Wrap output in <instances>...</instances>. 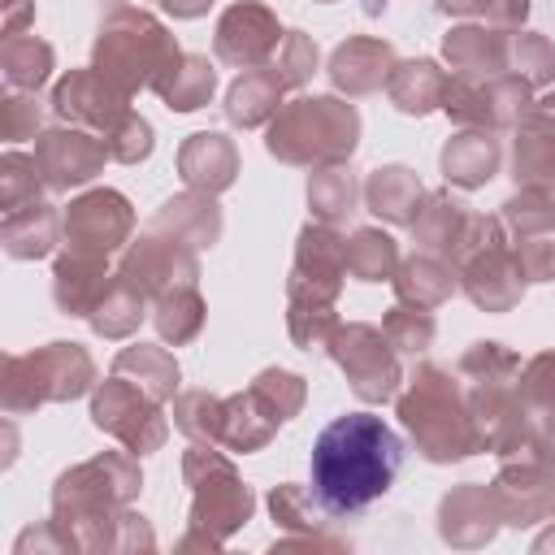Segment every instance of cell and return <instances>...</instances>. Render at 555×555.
<instances>
[{
    "instance_id": "obj_1",
    "label": "cell",
    "mask_w": 555,
    "mask_h": 555,
    "mask_svg": "<svg viewBox=\"0 0 555 555\" xmlns=\"http://www.w3.org/2000/svg\"><path fill=\"white\" fill-rule=\"evenodd\" d=\"M139 494V464L121 451H104L65 468L52 486V525L69 551H139L152 546V529L130 512Z\"/></svg>"
},
{
    "instance_id": "obj_2",
    "label": "cell",
    "mask_w": 555,
    "mask_h": 555,
    "mask_svg": "<svg viewBox=\"0 0 555 555\" xmlns=\"http://www.w3.org/2000/svg\"><path fill=\"white\" fill-rule=\"evenodd\" d=\"M403 468L399 434L373 412L334 416L312 442V494L330 516H356L382 499Z\"/></svg>"
},
{
    "instance_id": "obj_3",
    "label": "cell",
    "mask_w": 555,
    "mask_h": 555,
    "mask_svg": "<svg viewBox=\"0 0 555 555\" xmlns=\"http://www.w3.org/2000/svg\"><path fill=\"white\" fill-rule=\"evenodd\" d=\"M399 416H403L408 434L416 438L421 455L434 464L464 460L477 451L468 395L460 390V382L447 369H434V364L416 369V377L399 395Z\"/></svg>"
},
{
    "instance_id": "obj_4",
    "label": "cell",
    "mask_w": 555,
    "mask_h": 555,
    "mask_svg": "<svg viewBox=\"0 0 555 555\" xmlns=\"http://www.w3.org/2000/svg\"><path fill=\"white\" fill-rule=\"evenodd\" d=\"M178 56L182 52H178L173 35L152 13L134 9V4H117L95 30L91 65L134 95L139 87H156V78L165 69H173Z\"/></svg>"
},
{
    "instance_id": "obj_5",
    "label": "cell",
    "mask_w": 555,
    "mask_h": 555,
    "mask_svg": "<svg viewBox=\"0 0 555 555\" xmlns=\"http://www.w3.org/2000/svg\"><path fill=\"white\" fill-rule=\"evenodd\" d=\"M95 382V364L82 343H43L22 356H4L0 403L9 416H26L43 403H69L87 395Z\"/></svg>"
},
{
    "instance_id": "obj_6",
    "label": "cell",
    "mask_w": 555,
    "mask_h": 555,
    "mask_svg": "<svg viewBox=\"0 0 555 555\" xmlns=\"http://www.w3.org/2000/svg\"><path fill=\"white\" fill-rule=\"evenodd\" d=\"M360 134V117L351 104L334 95H299L282 104L269 126V152L286 165H334L347 160Z\"/></svg>"
},
{
    "instance_id": "obj_7",
    "label": "cell",
    "mask_w": 555,
    "mask_h": 555,
    "mask_svg": "<svg viewBox=\"0 0 555 555\" xmlns=\"http://www.w3.org/2000/svg\"><path fill=\"white\" fill-rule=\"evenodd\" d=\"M182 473H186V486L195 490V503H191V529L186 538L178 542L182 551L191 546H221L238 525L251 520V490L243 486V477L234 473V464L217 451H208L204 442H195L182 460Z\"/></svg>"
},
{
    "instance_id": "obj_8",
    "label": "cell",
    "mask_w": 555,
    "mask_h": 555,
    "mask_svg": "<svg viewBox=\"0 0 555 555\" xmlns=\"http://www.w3.org/2000/svg\"><path fill=\"white\" fill-rule=\"evenodd\" d=\"M156 403H160V399L147 395L139 382L113 373V377L100 382L95 395H91V421H95V429L113 434L130 455H147V451H156V447L165 442V434H169V425H165V416H160Z\"/></svg>"
},
{
    "instance_id": "obj_9",
    "label": "cell",
    "mask_w": 555,
    "mask_h": 555,
    "mask_svg": "<svg viewBox=\"0 0 555 555\" xmlns=\"http://www.w3.org/2000/svg\"><path fill=\"white\" fill-rule=\"evenodd\" d=\"M52 113L65 126H82V130H95L108 139L121 126V117L130 113V91L121 82H113L108 74H100L95 65L69 69L52 87Z\"/></svg>"
},
{
    "instance_id": "obj_10",
    "label": "cell",
    "mask_w": 555,
    "mask_h": 555,
    "mask_svg": "<svg viewBox=\"0 0 555 555\" xmlns=\"http://www.w3.org/2000/svg\"><path fill=\"white\" fill-rule=\"evenodd\" d=\"M130 230H134V208L121 191L108 186L69 199V208L61 212V238L69 251L108 256L130 238Z\"/></svg>"
},
{
    "instance_id": "obj_11",
    "label": "cell",
    "mask_w": 555,
    "mask_h": 555,
    "mask_svg": "<svg viewBox=\"0 0 555 555\" xmlns=\"http://www.w3.org/2000/svg\"><path fill=\"white\" fill-rule=\"evenodd\" d=\"M330 351L334 360L343 364L351 390L364 399V403H382L395 395L399 386V360H395V347L382 330L373 325H338L334 338H330Z\"/></svg>"
},
{
    "instance_id": "obj_12",
    "label": "cell",
    "mask_w": 555,
    "mask_h": 555,
    "mask_svg": "<svg viewBox=\"0 0 555 555\" xmlns=\"http://www.w3.org/2000/svg\"><path fill=\"white\" fill-rule=\"evenodd\" d=\"M460 282L468 291V299L486 312H503L520 299L525 291V273L516 264V256L507 251V238H503V221H486V234L481 243L464 256V269H460Z\"/></svg>"
},
{
    "instance_id": "obj_13",
    "label": "cell",
    "mask_w": 555,
    "mask_h": 555,
    "mask_svg": "<svg viewBox=\"0 0 555 555\" xmlns=\"http://www.w3.org/2000/svg\"><path fill=\"white\" fill-rule=\"evenodd\" d=\"M343 278H347V243L330 225H304L291 269V304L334 308Z\"/></svg>"
},
{
    "instance_id": "obj_14",
    "label": "cell",
    "mask_w": 555,
    "mask_h": 555,
    "mask_svg": "<svg viewBox=\"0 0 555 555\" xmlns=\"http://www.w3.org/2000/svg\"><path fill=\"white\" fill-rule=\"evenodd\" d=\"M35 160H39L48 191H69V186L91 182L113 156H108L104 134L82 130V126H56L35 139Z\"/></svg>"
},
{
    "instance_id": "obj_15",
    "label": "cell",
    "mask_w": 555,
    "mask_h": 555,
    "mask_svg": "<svg viewBox=\"0 0 555 555\" xmlns=\"http://www.w3.org/2000/svg\"><path fill=\"white\" fill-rule=\"evenodd\" d=\"M282 26L278 17L264 9V4H230L217 22V39H212V52L217 61L225 65H238V69H256L260 61H269L282 43Z\"/></svg>"
},
{
    "instance_id": "obj_16",
    "label": "cell",
    "mask_w": 555,
    "mask_h": 555,
    "mask_svg": "<svg viewBox=\"0 0 555 555\" xmlns=\"http://www.w3.org/2000/svg\"><path fill=\"white\" fill-rule=\"evenodd\" d=\"M486 221H490V217H477L468 204H460L455 195L438 191V195H429L425 208L416 212L412 230H416L421 251H434V256H442V260H464V256L481 243Z\"/></svg>"
},
{
    "instance_id": "obj_17",
    "label": "cell",
    "mask_w": 555,
    "mask_h": 555,
    "mask_svg": "<svg viewBox=\"0 0 555 555\" xmlns=\"http://www.w3.org/2000/svg\"><path fill=\"white\" fill-rule=\"evenodd\" d=\"M117 273L130 278L134 286H143L156 299V295H165L173 286L195 282L199 269H195V256H191L186 243H178V238H169L160 230H147L139 243H130V251L121 256V269Z\"/></svg>"
},
{
    "instance_id": "obj_18",
    "label": "cell",
    "mask_w": 555,
    "mask_h": 555,
    "mask_svg": "<svg viewBox=\"0 0 555 555\" xmlns=\"http://www.w3.org/2000/svg\"><path fill=\"white\" fill-rule=\"evenodd\" d=\"M108 286H113V278L104 269V256H87V251L65 247L52 264V299L65 317H91Z\"/></svg>"
},
{
    "instance_id": "obj_19",
    "label": "cell",
    "mask_w": 555,
    "mask_h": 555,
    "mask_svg": "<svg viewBox=\"0 0 555 555\" xmlns=\"http://www.w3.org/2000/svg\"><path fill=\"white\" fill-rule=\"evenodd\" d=\"M516 182L555 186V95L529 104L516 134Z\"/></svg>"
},
{
    "instance_id": "obj_20",
    "label": "cell",
    "mask_w": 555,
    "mask_h": 555,
    "mask_svg": "<svg viewBox=\"0 0 555 555\" xmlns=\"http://www.w3.org/2000/svg\"><path fill=\"white\" fill-rule=\"evenodd\" d=\"M442 538L451 546H481L494 538V520H503L499 512V499L494 490H481V486H460L442 499Z\"/></svg>"
},
{
    "instance_id": "obj_21",
    "label": "cell",
    "mask_w": 555,
    "mask_h": 555,
    "mask_svg": "<svg viewBox=\"0 0 555 555\" xmlns=\"http://www.w3.org/2000/svg\"><path fill=\"white\" fill-rule=\"evenodd\" d=\"M61 238V212L43 199L0 217V247L9 260H43Z\"/></svg>"
},
{
    "instance_id": "obj_22",
    "label": "cell",
    "mask_w": 555,
    "mask_h": 555,
    "mask_svg": "<svg viewBox=\"0 0 555 555\" xmlns=\"http://www.w3.org/2000/svg\"><path fill=\"white\" fill-rule=\"evenodd\" d=\"M395 69V48L382 43V39H347L334 61H330V78L347 91V95H369L377 91Z\"/></svg>"
},
{
    "instance_id": "obj_23",
    "label": "cell",
    "mask_w": 555,
    "mask_h": 555,
    "mask_svg": "<svg viewBox=\"0 0 555 555\" xmlns=\"http://www.w3.org/2000/svg\"><path fill=\"white\" fill-rule=\"evenodd\" d=\"M147 230H160V234H169L186 247H208L221 234V212L208 199V191H186V195L160 204L156 217L147 221Z\"/></svg>"
},
{
    "instance_id": "obj_24",
    "label": "cell",
    "mask_w": 555,
    "mask_h": 555,
    "mask_svg": "<svg viewBox=\"0 0 555 555\" xmlns=\"http://www.w3.org/2000/svg\"><path fill=\"white\" fill-rule=\"evenodd\" d=\"M178 169L186 178V186L195 191H221L234 182V169H238V156H234V143L225 134H191L178 152Z\"/></svg>"
},
{
    "instance_id": "obj_25",
    "label": "cell",
    "mask_w": 555,
    "mask_h": 555,
    "mask_svg": "<svg viewBox=\"0 0 555 555\" xmlns=\"http://www.w3.org/2000/svg\"><path fill=\"white\" fill-rule=\"evenodd\" d=\"M52 43L39 35H9L0 43V78L4 91H35L52 78Z\"/></svg>"
},
{
    "instance_id": "obj_26",
    "label": "cell",
    "mask_w": 555,
    "mask_h": 555,
    "mask_svg": "<svg viewBox=\"0 0 555 555\" xmlns=\"http://www.w3.org/2000/svg\"><path fill=\"white\" fill-rule=\"evenodd\" d=\"M499 169V139L490 130H464L442 147V173L455 186H481Z\"/></svg>"
},
{
    "instance_id": "obj_27",
    "label": "cell",
    "mask_w": 555,
    "mask_h": 555,
    "mask_svg": "<svg viewBox=\"0 0 555 555\" xmlns=\"http://www.w3.org/2000/svg\"><path fill=\"white\" fill-rule=\"evenodd\" d=\"M442 48H447L451 69H460L468 78H494L499 65L507 61L503 35L499 30H486V26H455Z\"/></svg>"
},
{
    "instance_id": "obj_28",
    "label": "cell",
    "mask_w": 555,
    "mask_h": 555,
    "mask_svg": "<svg viewBox=\"0 0 555 555\" xmlns=\"http://www.w3.org/2000/svg\"><path fill=\"white\" fill-rule=\"evenodd\" d=\"M364 199H369V208H373L377 217H386V221H395V225H412L416 212H421V182H416L412 169L386 165V169H377V173L369 178Z\"/></svg>"
},
{
    "instance_id": "obj_29",
    "label": "cell",
    "mask_w": 555,
    "mask_h": 555,
    "mask_svg": "<svg viewBox=\"0 0 555 555\" xmlns=\"http://www.w3.org/2000/svg\"><path fill=\"white\" fill-rule=\"evenodd\" d=\"M273 429H278V421L269 416V408L251 390L221 399V438L217 442H225L230 451H243V455L260 451L273 438Z\"/></svg>"
},
{
    "instance_id": "obj_30",
    "label": "cell",
    "mask_w": 555,
    "mask_h": 555,
    "mask_svg": "<svg viewBox=\"0 0 555 555\" xmlns=\"http://www.w3.org/2000/svg\"><path fill=\"white\" fill-rule=\"evenodd\" d=\"M282 91H286V82H282L273 69H243L238 82H234L230 95H225V117H230L234 126H260L264 117L278 113Z\"/></svg>"
},
{
    "instance_id": "obj_31",
    "label": "cell",
    "mask_w": 555,
    "mask_h": 555,
    "mask_svg": "<svg viewBox=\"0 0 555 555\" xmlns=\"http://www.w3.org/2000/svg\"><path fill=\"white\" fill-rule=\"evenodd\" d=\"M212 87H217V74H212V65H208V56H178L173 69H165V74L156 78L152 91H156L169 108L191 113V108L208 104Z\"/></svg>"
},
{
    "instance_id": "obj_32",
    "label": "cell",
    "mask_w": 555,
    "mask_h": 555,
    "mask_svg": "<svg viewBox=\"0 0 555 555\" xmlns=\"http://www.w3.org/2000/svg\"><path fill=\"white\" fill-rule=\"evenodd\" d=\"M395 286H399V299H403V304L434 308V304H442V299L455 291L451 260H442V256H434V251H416L412 260H403Z\"/></svg>"
},
{
    "instance_id": "obj_33",
    "label": "cell",
    "mask_w": 555,
    "mask_h": 555,
    "mask_svg": "<svg viewBox=\"0 0 555 555\" xmlns=\"http://www.w3.org/2000/svg\"><path fill=\"white\" fill-rule=\"evenodd\" d=\"M147 291L143 286H134L130 278H113V286L104 291V299L95 304V312L87 317L91 321V330L100 334V338H126L130 330H139V321H143V308H147Z\"/></svg>"
},
{
    "instance_id": "obj_34",
    "label": "cell",
    "mask_w": 555,
    "mask_h": 555,
    "mask_svg": "<svg viewBox=\"0 0 555 555\" xmlns=\"http://www.w3.org/2000/svg\"><path fill=\"white\" fill-rule=\"evenodd\" d=\"M442 69L434 61H403L390 69L386 78V91L390 100L403 108V113H429V108H442Z\"/></svg>"
},
{
    "instance_id": "obj_35",
    "label": "cell",
    "mask_w": 555,
    "mask_h": 555,
    "mask_svg": "<svg viewBox=\"0 0 555 555\" xmlns=\"http://www.w3.org/2000/svg\"><path fill=\"white\" fill-rule=\"evenodd\" d=\"M113 373L139 382L156 399H169L178 390V364H173V356L165 347H126V351H117Z\"/></svg>"
},
{
    "instance_id": "obj_36",
    "label": "cell",
    "mask_w": 555,
    "mask_h": 555,
    "mask_svg": "<svg viewBox=\"0 0 555 555\" xmlns=\"http://www.w3.org/2000/svg\"><path fill=\"white\" fill-rule=\"evenodd\" d=\"M152 321H156V330H160L165 343H191V338L199 334V325H204V299H199L195 282L156 295Z\"/></svg>"
},
{
    "instance_id": "obj_37",
    "label": "cell",
    "mask_w": 555,
    "mask_h": 555,
    "mask_svg": "<svg viewBox=\"0 0 555 555\" xmlns=\"http://www.w3.org/2000/svg\"><path fill=\"white\" fill-rule=\"evenodd\" d=\"M520 403L529 425L542 438H555V351H542L529 360L525 382H520Z\"/></svg>"
},
{
    "instance_id": "obj_38",
    "label": "cell",
    "mask_w": 555,
    "mask_h": 555,
    "mask_svg": "<svg viewBox=\"0 0 555 555\" xmlns=\"http://www.w3.org/2000/svg\"><path fill=\"white\" fill-rule=\"evenodd\" d=\"M399 269V247L390 234L382 230H356L351 243H347V273L360 278V282H382V278H395Z\"/></svg>"
},
{
    "instance_id": "obj_39",
    "label": "cell",
    "mask_w": 555,
    "mask_h": 555,
    "mask_svg": "<svg viewBox=\"0 0 555 555\" xmlns=\"http://www.w3.org/2000/svg\"><path fill=\"white\" fill-rule=\"evenodd\" d=\"M43 173H39V160L26 156V152H4L0 156V217L4 212H17L26 204H35L43 195Z\"/></svg>"
},
{
    "instance_id": "obj_40",
    "label": "cell",
    "mask_w": 555,
    "mask_h": 555,
    "mask_svg": "<svg viewBox=\"0 0 555 555\" xmlns=\"http://www.w3.org/2000/svg\"><path fill=\"white\" fill-rule=\"evenodd\" d=\"M308 204H312V212H317L321 221L347 217V212L356 208V173H351L343 160L317 169L312 182H308Z\"/></svg>"
},
{
    "instance_id": "obj_41",
    "label": "cell",
    "mask_w": 555,
    "mask_h": 555,
    "mask_svg": "<svg viewBox=\"0 0 555 555\" xmlns=\"http://www.w3.org/2000/svg\"><path fill=\"white\" fill-rule=\"evenodd\" d=\"M173 425L195 438V442H217L221 438V399H212L208 390H186L173 403Z\"/></svg>"
},
{
    "instance_id": "obj_42",
    "label": "cell",
    "mask_w": 555,
    "mask_h": 555,
    "mask_svg": "<svg viewBox=\"0 0 555 555\" xmlns=\"http://www.w3.org/2000/svg\"><path fill=\"white\" fill-rule=\"evenodd\" d=\"M251 395L269 408V416L282 425L291 421L299 408H304V377L286 373V369H264L256 382H251Z\"/></svg>"
},
{
    "instance_id": "obj_43",
    "label": "cell",
    "mask_w": 555,
    "mask_h": 555,
    "mask_svg": "<svg viewBox=\"0 0 555 555\" xmlns=\"http://www.w3.org/2000/svg\"><path fill=\"white\" fill-rule=\"evenodd\" d=\"M269 507H273V520L286 525V529H299V538H286V542H312V546H325V538L317 533V507L308 503V494L299 486H278L269 494Z\"/></svg>"
},
{
    "instance_id": "obj_44",
    "label": "cell",
    "mask_w": 555,
    "mask_h": 555,
    "mask_svg": "<svg viewBox=\"0 0 555 555\" xmlns=\"http://www.w3.org/2000/svg\"><path fill=\"white\" fill-rule=\"evenodd\" d=\"M43 134V104L35 91H4L0 100V139L22 143Z\"/></svg>"
},
{
    "instance_id": "obj_45",
    "label": "cell",
    "mask_w": 555,
    "mask_h": 555,
    "mask_svg": "<svg viewBox=\"0 0 555 555\" xmlns=\"http://www.w3.org/2000/svg\"><path fill=\"white\" fill-rule=\"evenodd\" d=\"M382 334L390 338L395 351H425L429 338H434V317H429L425 308H408V304H399V308L386 312Z\"/></svg>"
},
{
    "instance_id": "obj_46",
    "label": "cell",
    "mask_w": 555,
    "mask_h": 555,
    "mask_svg": "<svg viewBox=\"0 0 555 555\" xmlns=\"http://www.w3.org/2000/svg\"><path fill=\"white\" fill-rule=\"evenodd\" d=\"M269 69H273L286 87L308 82V74L317 69V43H312L308 35H299V30H286V39L278 43V56H273Z\"/></svg>"
},
{
    "instance_id": "obj_47",
    "label": "cell",
    "mask_w": 555,
    "mask_h": 555,
    "mask_svg": "<svg viewBox=\"0 0 555 555\" xmlns=\"http://www.w3.org/2000/svg\"><path fill=\"white\" fill-rule=\"evenodd\" d=\"M507 52H512L516 69H525L520 78H525L529 87H538V82H551V78H555V48H551L542 35L525 30V35H516V39L507 43Z\"/></svg>"
},
{
    "instance_id": "obj_48",
    "label": "cell",
    "mask_w": 555,
    "mask_h": 555,
    "mask_svg": "<svg viewBox=\"0 0 555 555\" xmlns=\"http://www.w3.org/2000/svg\"><path fill=\"white\" fill-rule=\"evenodd\" d=\"M104 143H108V156H113V160L134 165V160H143V156L152 152V126H147L139 113H126L121 126H117Z\"/></svg>"
},
{
    "instance_id": "obj_49",
    "label": "cell",
    "mask_w": 555,
    "mask_h": 555,
    "mask_svg": "<svg viewBox=\"0 0 555 555\" xmlns=\"http://www.w3.org/2000/svg\"><path fill=\"white\" fill-rule=\"evenodd\" d=\"M13 551H17V555H26V551H69V542H65L61 529L48 520V525H39V529H26V533L13 542Z\"/></svg>"
},
{
    "instance_id": "obj_50",
    "label": "cell",
    "mask_w": 555,
    "mask_h": 555,
    "mask_svg": "<svg viewBox=\"0 0 555 555\" xmlns=\"http://www.w3.org/2000/svg\"><path fill=\"white\" fill-rule=\"evenodd\" d=\"M30 22H35V0H0V26H4V39H9V35H22Z\"/></svg>"
},
{
    "instance_id": "obj_51",
    "label": "cell",
    "mask_w": 555,
    "mask_h": 555,
    "mask_svg": "<svg viewBox=\"0 0 555 555\" xmlns=\"http://www.w3.org/2000/svg\"><path fill=\"white\" fill-rule=\"evenodd\" d=\"M486 13H490L494 22H503V26H520L525 13H529V0H490Z\"/></svg>"
},
{
    "instance_id": "obj_52",
    "label": "cell",
    "mask_w": 555,
    "mask_h": 555,
    "mask_svg": "<svg viewBox=\"0 0 555 555\" xmlns=\"http://www.w3.org/2000/svg\"><path fill=\"white\" fill-rule=\"evenodd\" d=\"M160 4H165L173 17H199V13H204L212 0H160Z\"/></svg>"
},
{
    "instance_id": "obj_53",
    "label": "cell",
    "mask_w": 555,
    "mask_h": 555,
    "mask_svg": "<svg viewBox=\"0 0 555 555\" xmlns=\"http://www.w3.org/2000/svg\"><path fill=\"white\" fill-rule=\"evenodd\" d=\"M442 13H486L490 0H434Z\"/></svg>"
}]
</instances>
